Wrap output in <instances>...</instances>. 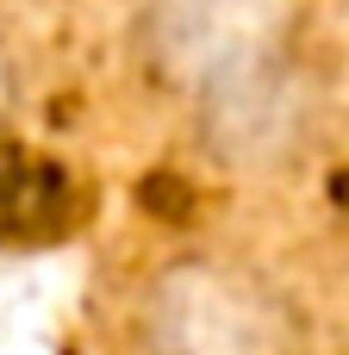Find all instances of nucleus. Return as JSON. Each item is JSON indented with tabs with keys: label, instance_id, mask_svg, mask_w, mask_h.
I'll use <instances>...</instances> for the list:
<instances>
[{
	"label": "nucleus",
	"instance_id": "nucleus-1",
	"mask_svg": "<svg viewBox=\"0 0 349 355\" xmlns=\"http://www.w3.org/2000/svg\"><path fill=\"white\" fill-rule=\"evenodd\" d=\"M125 44L212 168L281 175L318 150L331 75L300 0H131Z\"/></svg>",
	"mask_w": 349,
	"mask_h": 355
},
{
	"label": "nucleus",
	"instance_id": "nucleus-2",
	"mask_svg": "<svg viewBox=\"0 0 349 355\" xmlns=\"http://www.w3.org/2000/svg\"><path fill=\"white\" fill-rule=\"evenodd\" d=\"M125 355H312V324L269 262L175 250L125 306Z\"/></svg>",
	"mask_w": 349,
	"mask_h": 355
},
{
	"label": "nucleus",
	"instance_id": "nucleus-3",
	"mask_svg": "<svg viewBox=\"0 0 349 355\" xmlns=\"http://www.w3.org/2000/svg\"><path fill=\"white\" fill-rule=\"evenodd\" d=\"M19 94H25V75H19V50L0 37V137L12 131V112H19Z\"/></svg>",
	"mask_w": 349,
	"mask_h": 355
}]
</instances>
